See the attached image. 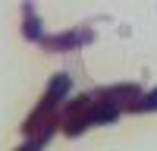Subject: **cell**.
Returning a JSON list of instances; mask_svg holds the SVG:
<instances>
[{
	"instance_id": "cell-3",
	"label": "cell",
	"mask_w": 157,
	"mask_h": 151,
	"mask_svg": "<svg viewBox=\"0 0 157 151\" xmlns=\"http://www.w3.org/2000/svg\"><path fill=\"white\" fill-rule=\"evenodd\" d=\"M22 13H25L22 35L29 38V41H41V38H44V32H41V19L35 16V6H32V0H25V3H22Z\"/></svg>"
},
{
	"instance_id": "cell-1",
	"label": "cell",
	"mask_w": 157,
	"mask_h": 151,
	"mask_svg": "<svg viewBox=\"0 0 157 151\" xmlns=\"http://www.w3.org/2000/svg\"><path fill=\"white\" fill-rule=\"evenodd\" d=\"M69 88H72V76L69 72H57L54 79H50V85H47V91H44V98L38 101V107L25 117V123H22V132L25 135H35V132H41L44 126H50V123H60V104L66 101V95H69Z\"/></svg>"
},
{
	"instance_id": "cell-2",
	"label": "cell",
	"mask_w": 157,
	"mask_h": 151,
	"mask_svg": "<svg viewBox=\"0 0 157 151\" xmlns=\"http://www.w3.org/2000/svg\"><path fill=\"white\" fill-rule=\"evenodd\" d=\"M94 41V32L91 29H78V32H60V35H44L41 44L44 50H54V54H63V50H75V47H85Z\"/></svg>"
},
{
	"instance_id": "cell-4",
	"label": "cell",
	"mask_w": 157,
	"mask_h": 151,
	"mask_svg": "<svg viewBox=\"0 0 157 151\" xmlns=\"http://www.w3.org/2000/svg\"><path fill=\"white\" fill-rule=\"evenodd\" d=\"M57 126H60V123H50V126H44L41 132H35V135L29 138V142H25V145H19L16 151H41V148H44V145L50 142V135L57 132Z\"/></svg>"
},
{
	"instance_id": "cell-5",
	"label": "cell",
	"mask_w": 157,
	"mask_h": 151,
	"mask_svg": "<svg viewBox=\"0 0 157 151\" xmlns=\"http://www.w3.org/2000/svg\"><path fill=\"white\" fill-rule=\"evenodd\" d=\"M126 110L129 113H151V110H157V88L148 91V95H141V98H135Z\"/></svg>"
}]
</instances>
